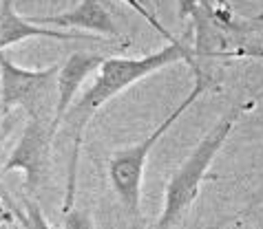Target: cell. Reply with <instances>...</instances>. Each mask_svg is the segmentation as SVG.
<instances>
[{"label":"cell","mask_w":263,"mask_h":229,"mask_svg":"<svg viewBox=\"0 0 263 229\" xmlns=\"http://www.w3.org/2000/svg\"><path fill=\"white\" fill-rule=\"evenodd\" d=\"M122 3H124V5H128L130 9H133V11L137 13V16H142V18H144V20L153 27V31L159 33L164 40H168V42H177V40H179V38H175V35H173L171 31H168V29L162 25V22L157 20V16H155V13H153V11L148 9V7H146V5L142 3V0H122Z\"/></svg>","instance_id":"8fae6325"},{"label":"cell","mask_w":263,"mask_h":229,"mask_svg":"<svg viewBox=\"0 0 263 229\" xmlns=\"http://www.w3.org/2000/svg\"><path fill=\"white\" fill-rule=\"evenodd\" d=\"M5 203L9 205V210L13 214V220H18L23 229H53L49 225L47 216L42 214L40 205L33 198H25L23 205L18 207V203L13 198H5Z\"/></svg>","instance_id":"30bf717a"},{"label":"cell","mask_w":263,"mask_h":229,"mask_svg":"<svg viewBox=\"0 0 263 229\" xmlns=\"http://www.w3.org/2000/svg\"><path fill=\"white\" fill-rule=\"evenodd\" d=\"M55 126L49 119H27L23 135L13 145L9 157L3 163L0 174L9 172H25V188L35 192L49 181L51 161H53V139Z\"/></svg>","instance_id":"8992f818"},{"label":"cell","mask_w":263,"mask_h":229,"mask_svg":"<svg viewBox=\"0 0 263 229\" xmlns=\"http://www.w3.org/2000/svg\"><path fill=\"white\" fill-rule=\"evenodd\" d=\"M9 223H13V214L9 210V205L0 198V225H9Z\"/></svg>","instance_id":"4fadbf2b"},{"label":"cell","mask_w":263,"mask_h":229,"mask_svg":"<svg viewBox=\"0 0 263 229\" xmlns=\"http://www.w3.org/2000/svg\"><path fill=\"white\" fill-rule=\"evenodd\" d=\"M62 229H98L96 227V220L89 212L84 210H71L64 214V223Z\"/></svg>","instance_id":"7c38bea8"},{"label":"cell","mask_w":263,"mask_h":229,"mask_svg":"<svg viewBox=\"0 0 263 229\" xmlns=\"http://www.w3.org/2000/svg\"><path fill=\"white\" fill-rule=\"evenodd\" d=\"M27 20L33 22V25H40V27L62 29V31L82 29L84 33H91V35L100 33V35H106V38L124 40L113 16H111V11L106 9L102 0H80L73 9L58 13V16H29Z\"/></svg>","instance_id":"52a82bcc"},{"label":"cell","mask_w":263,"mask_h":229,"mask_svg":"<svg viewBox=\"0 0 263 229\" xmlns=\"http://www.w3.org/2000/svg\"><path fill=\"white\" fill-rule=\"evenodd\" d=\"M58 71L60 64L47 69H23L0 51V108H23L27 119H55L58 104Z\"/></svg>","instance_id":"5b68a950"},{"label":"cell","mask_w":263,"mask_h":229,"mask_svg":"<svg viewBox=\"0 0 263 229\" xmlns=\"http://www.w3.org/2000/svg\"><path fill=\"white\" fill-rule=\"evenodd\" d=\"M257 20H259V22H263V13H259V16H257Z\"/></svg>","instance_id":"9a60e30c"},{"label":"cell","mask_w":263,"mask_h":229,"mask_svg":"<svg viewBox=\"0 0 263 229\" xmlns=\"http://www.w3.org/2000/svg\"><path fill=\"white\" fill-rule=\"evenodd\" d=\"M31 38H51L60 42L71 40H89L98 42L96 35L91 33H80V31H62L53 27H40L23 18L13 9V0H0V51H5L11 44H20Z\"/></svg>","instance_id":"ba28073f"},{"label":"cell","mask_w":263,"mask_h":229,"mask_svg":"<svg viewBox=\"0 0 263 229\" xmlns=\"http://www.w3.org/2000/svg\"><path fill=\"white\" fill-rule=\"evenodd\" d=\"M219 7H230L228 0H219Z\"/></svg>","instance_id":"5bb4252c"},{"label":"cell","mask_w":263,"mask_h":229,"mask_svg":"<svg viewBox=\"0 0 263 229\" xmlns=\"http://www.w3.org/2000/svg\"><path fill=\"white\" fill-rule=\"evenodd\" d=\"M104 60H106L104 55H96V53L91 55L73 53L67 57V62L60 64V71H58V104H55V119H53L55 130L60 128V119L69 110V106L76 101L78 88L84 84V79L93 71L100 69Z\"/></svg>","instance_id":"9c48e42d"},{"label":"cell","mask_w":263,"mask_h":229,"mask_svg":"<svg viewBox=\"0 0 263 229\" xmlns=\"http://www.w3.org/2000/svg\"><path fill=\"white\" fill-rule=\"evenodd\" d=\"M193 73H195V86L191 88V93L177 104V108H173L171 113L166 115V119L159 121L157 128L153 130L148 137H144L140 143L113 152L111 159H108V181H111L115 194H118V198L122 201L124 210H126L128 214H133V216L140 214L142 181H144V170H146V161H148L151 150L157 145L159 139L173 128V123L177 121L203 93L215 86V79L210 75H206V73L201 71V66Z\"/></svg>","instance_id":"277c9868"},{"label":"cell","mask_w":263,"mask_h":229,"mask_svg":"<svg viewBox=\"0 0 263 229\" xmlns=\"http://www.w3.org/2000/svg\"><path fill=\"white\" fill-rule=\"evenodd\" d=\"M197 66L203 60H263V22L235 16L232 7H213L199 0L191 13Z\"/></svg>","instance_id":"7a4b0ae2"},{"label":"cell","mask_w":263,"mask_h":229,"mask_svg":"<svg viewBox=\"0 0 263 229\" xmlns=\"http://www.w3.org/2000/svg\"><path fill=\"white\" fill-rule=\"evenodd\" d=\"M177 62L188 64L193 71H197L193 49L184 44L181 40L168 42L155 53L142 55V57H106L100 66V73L96 77L91 88H86L82 97L76 99L69 106L60 119V126L67 130V141H69V163H67V183H64V198H62V212L67 214L76 205V194H78V170H80V152H82V141H84V130L91 123L93 115L108 104L115 95L128 91L133 84L140 79L153 75V73L173 66Z\"/></svg>","instance_id":"6da1fadb"},{"label":"cell","mask_w":263,"mask_h":229,"mask_svg":"<svg viewBox=\"0 0 263 229\" xmlns=\"http://www.w3.org/2000/svg\"><path fill=\"white\" fill-rule=\"evenodd\" d=\"M252 106H254L252 101H248V104H239V106H232L230 110H226L213 128L199 139V143L193 148L188 159L173 172L171 181L166 183L164 210H162V216H159L155 229H175L181 223L186 212L199 198L201 181L208 179L210 163L215 161L223 143L228 141L237 121L241 119V115L246 110H250Z\"/></svg>","instance_id":"3957f363"}]
</instances>
